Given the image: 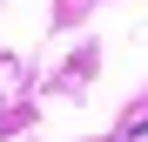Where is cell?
Here are the masks:
<instances>
[{
  "label": "cell",
  "instance_id": "6da1fadb",
  "mask_svg": "<svg viewBox=\"0 0 148 142\" xmlns=\"http://www.w3.org/2000/svg\"><path fill=\"white\" fill-rule=\"evenodd\" d=\"M135 142H148V115H141V122H135Z\"/></svg>",
  "mask_w": 148,
  "mask_h": 142
}]
</instances>
